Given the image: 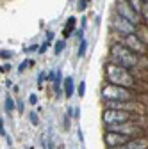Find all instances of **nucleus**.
Masks as SVG:
<instances>
[{
    "mask_svg": "<svg viewBox=\"0 0 148 149\" xmlns=\"http://www.w3.org/2000/svg\"><path fill=\"white\" fill-rule=\"evenodd\" d=\"M104 74H105V82L107 84H113V85H120V87H125V89H132L136 91V84L137 80L134 78V74L130 69H127L123 66H118V64H113V62H105V68H104Z\"/></svg>",
    "mask_w": 148,
    "mask_h": 149,
    "instance_id": "1",
    "label": "nucleus"
},
{
    "mask_svg": "<svg viewBox=\"0 0 148 149\" xmlns=\"http://www.w3.org/2000/svg\"><path fill=\"white\" fill-rule=\"evenodd\" d=\"M139 61L141 57L137 53H134L132 50H128L121 41L120 43H113L109 48V62L113 64H118V66H123L127 69H136L139 66Z\"/></svg>",
    "mask_w": 148,
    "mask_h": 149,
    "instance_id": "2",
    "label": "nucleus"
},
{
    "mask_svg": "<svg viewBox=\"0 0 148 149\" xmlns=\"http://www.w3.org/2000/svg\"><path fill=\"white\" fill-rule=\"evenodd\" d=\"M137 92L132 89H125L120 85H113V84H104L102 87V101H136Z\"/></svg>",
    "mask_w": 148,
    "mask_h": 149,
    "instance_id": "3",
    "label": "nucleus"
},
{
    "mask_svg": "<svg viewBox=\"0 0 148 149\" xmlns=\"http://www.w3.org/2000/svg\"><path fill=\"white\" fill-rule=\"evenodd\" d=\"M136 119V114H130V112L125 110H113V108H104L102 112V121L107 126H116V124H123V123H130Z\"/></svg>",
    "mask_w": 148,
    "mask_h": 149,
    "instance_id": "4",
    "label": "nucleus"
},
{
    "mask_svg": "<svg viewBox=\"0 0 148 149\" xmlns=\"http://www.w3.org/2000/svg\"><path fill=\"white\" fill-rule=\"evenodd\" d=\"M111 30H113L114 34H118L121 39L127 36H130V34H136L137 32V25H134L132 22H128L125 20V18H121L120 14H113L111 16Z\"/></svg>",
    "mask_w": 148,
    "mask_h": 149,
    "instance_id": "5",
    "label": "nucleus"
},
{
    "mask_svg": "<svg viewBox=\"0 0 148 149\" xmlns=\"http://www.w3.org/2000/svg\"><path fill=\"white\" fill-rule=\"evenodd\" d=\"M105 130H111V132H116L120 135H125L128 139H136V137H141L144 133V130L136 123V121H130V123H123V124H116V126H107Z\"/></svg>",
    "mask_w": 148,
    "mask_h": 149,
    "instance_id": "6",
    "label": "nucleus"
},
{
    "mask_svg": "<svg viewBox=\"0 0 148 149\" xmlns=\"http://www.w3.org/2000/svg\"><path fill=\"white\" fill-rule=\"evenodd\" d=\"M116 14H120L121 18H125V20H128V22H132L134 25H141L139 23L141 16L128 6L127 0H118V2H116Z\"/></svg>",
    "mask_w": 148,
    "mask_h": 149,
    "instance_id": "7",
    "label": "nucleus"
},
{
    "mask_svg": "<svg viewBox=\"0 0 148 149\" xmlns=\"http://www.w3.org/2000/svg\"><path fill=\"white\" fill-rule=\"evenodd\" d=\"M121 43H123L128 50H132L134 53H137L139 57H144V55H146V45L137 37V34H130V36L123 37Z\"/></svg>",
    "mask_w": 148,
    "mask_h": 149,
    "instance_id": "8",
    "label": "nucleus"
},
{
    "mask_svg": "<svg viewBox=\"0 0 148 149\" xmlns=\"http://www.w3.org/2000/svg\"><path fill=\"white\" fill-rule=\"evenodd\" d=\"M132 139H128L125 135H120L116 132H111V130H105L104 133V144L107 146V149H113V147H120V146H125L127 142H130Z\"/></svg>",
    "mask_w": 148,
    "mask_h": 149,
    "instance_id": "9",
    "label": "nucleus"
},
{
    "mask_svg": "<svg viewBox=\"0 0 148 149\" xmlns=\"http://www.w3.org/2000/svg\"><path fill=\"white\" fill-rule=\"evenodd\" d=\"M75 25H77V18L75 16H70L66 23H64V29H63V39H68L71 36V32L75 30Z\"/></svg>",
    "mask_w": 148,
    "mask_h": 149,
    "instance_id": "10",
    "label": "nucleus"
},
{
    "mask_svg": "<svg viewBox=\"0 0 148 149\" xmlns=\"http://www.w3.org/2000/svg\"><path fill=\"white\" fill-rule=\"evenodd\" d=\"M63 87H64V96H66V98H71V96H73V91H75L73 78H71V77H66L64 82H63Z\"/></svg>",
    "mask_w": 148,
    "mask_h": 149,
    "instance_id": "11",
    "label": "nucleus"
},
{
    "mask_svg": "<svg viewBox=\"0 0 148 149\" xmlns=\"http://www.w3.org/2000/svg\"><path fill=\"white\" fill-rule=\"evenodd\" d=\"M64 46H66V39H59L57 43H55V46H54V53L59 55V53L64 50Z\"/></svg>",
    "mask_w": 148,
    "mask_h": 149,
    "instance_id": "12",
    "label": "nucleus"
},
{
    "mask_svg": "<svg viewBox=\"0 0 148 149\" xmlns=\"http://www.w3.org/2000/svg\"><path fill=\"white\" fill-rule=\"evenodd\" d=\"M86 50H87V41L86 39H80V46H79V52H77V57H84Z\"/></svg>",
    "mask_w": 148,
    "mask_h": 149,
    "instance_id": "13",
    "label": "nucleus"
},
{
    "mask_svg": "<svg viewBox=\"0 0 148 149\" xmlns=\"http://www.w3.org/2000/svg\"><path fill=\"white\" fill-rule=\"evenodd\" d=\"M13 110H14V101L7 96L6 98V112H13Z\"/></svg>",
    "mask_w": 148,
    "mask_h": 149,
    "instance_id": "14",
    "label": "nucleus"
},
{
    "mask_svg": "<svg viewBox=\"0 0 148 149\" xmlns=\"http://www.w3.org/2000/svg\"><path fill=\"white\" fill-rule=\"evenodd\" d=\"M27 66H34V61H30V59H29V61H23L20 66H18V71H20V73H22V71H25V68H27Z\"/></svg>",
    "mask_w": 148,
    "mask_h": 149,
    "instance_id": "15",
    "label": "nucleus"
},
{
    "mask_svg": "<svg viewBox=\"0 0 148 149\" xmlns=\"http://www.w3.org/2000/svg\"><path fill=\"white\" fill-rule=\"evenodd\" d=\"M84 92H86V82H80V84H79V89H77L79 98H84Z\"/></svg>",
    "mask_w": 148,
    "mask_h": 149,
    "instance_id": "16",
    "label": "nucleus"
},
{
    "mask_svg": "<svg viewBox=\"0 0 148 149\" xmlns=\"http://www.w3.org/2000/svg\"><path fill=\"white\" fill-rule=\"evenodd\" d=\"M141 18L148 22V4H143V9H141Z\"/></svg>",
    "mask_w": 148,
    "mask_h": 149,
    "instance_id": "17",
    "label": "nucleus"
},
{
    "mask_svg": "<svg viewBox=\"0 0 148 149\" xmlns=\"http://www.w3.org/2000/svg\"><path fill=\"white\" fill-rule=\"evenodd\" d=\"M29 119H30V123L34 124V126H38V116H36V112H30V114H29Z\"/></svg>",
    "mask_w": 148,
    "mask_h": 149,
    "instance_id": "18",
    "label": "nucleus"
},
{
    "mask_svg": "<svg viewBox=\"0 0 148 149\" xmlns=\"http://www.w3.org/2000/svg\"><path fill=\"white\" fill-rule=\"evenodd\" d=\"M45 77H47V73H45V71L39 73V77H38V85H39V87H43V80H45Z\"/></svg>",
    "mask_w": 148,
    "mask_h": 149,
    "instance_id": "19",
    "label": "nucleus"
},
{
    "mask_svg": "<svg viewBox=\"0 0 148 149\" xmlns=\"http://www.w3.org/2000/svg\"><path fill=\"white\" fill-rule=\"evenodd\" d=\"M29 103L34 107L36 103H38V96H36V94H29Z\"/></svg>",
    "mask_w": 148,
    "mask_h": 149,
    "instance_id": "20",
    "label": "nucleus"
},
{
    "mask_svg": "<svg viewBox=\"0 0 148 149\" xmlns=\"http://www.w3.org/2000/svg\"><path fill=\"white\" fill-rule=\"evenodd\" d=\"M68 112H70V116H71V117H75V119L79 117V108H70Z\"/></svg>",
    "mask_w": 148,
    "mask_h": 149,
    "instance_id": "21",
    "label": "nucleus"
},
{
    "mask_svg": "<svg viewBox=\"0 0 148 149\" xmlns=\"http://www.w3.org/2000/svg\"><path fill=\"white\" fill-rule=\"evenodd\" d=\"M0 57H2V59H9L11 57V52L9 50H2V52H0Z\"/></svg>",
    "mask_w": 148,
    "mask_h": 149,
    "instance_id": "22",
    "label": "nucleus"
},
{
    "mask_svg": "<svg viewBox=\"0 0 148 149\" xmlns=\"http://www.w3.org/2000/svg\"><path fill=\"white\" fill-rule=\"evenodd\" d=\"M48 46H50V45H48V43H47V41H45V43H43V45H41V46H39V50H38V52H39V53H45V52H47V50H48Z\"/></svg>",
    "mask_w": 148,
    "mask_h": 149,
    "instance_id": "23",
    "label": "nucleus"
},
{
    "mask_svg": "<svg viewBox=\"0 0 148 149\" xmlns=\"http://www.w3.org/2000/svg\"><path fill=\"white\" fill-rule=\"evenodd\" d=\"M0 135H2V137H6V128H4V119L0 121Z\"/></svg>",
    "mask_w": 148,
    "mask_h": 149,
    "instance_id": "24",
    "label": "nucleus"
},
{
    "mask_svg": "<svg viewBox=\"0 0 148 149\" xmlns=\"http://www.w3.org/2000/svg\"><path fill=\"white\" fill-rule=\"evenodd\" d=\"M86 6H87L86 0H79V9H80V11H84V9H86Z\"/></svg>",
    "mask_w": 148,
    "mask_h": 149,
    "instance_id": "25",
    "label": "nucleus"
},
{
    "mask_svg": "<svg viewBox=\"0 0 148 149\" xmlns=\"http://www.w3.org/2000/svg\"><path fill=\"white\" fill-rule=\"evenodd\" d=\"M9 69H11V66H9V64H2V68H0V71H2V73H7Z\"/></svg>",
    "mask_w": 148,
    "mask_h": 149,
    "instance_id": "26",
    "label": "nucleus"
},
{
    "mask_svg": "<svg viewBox=\"0 0 148 149\" xmlns=\"http://www.w3.org/2000/svg\"><path fill=\"white\" fill-rule=\"evenodd\" d=\"M52 39H54V32H48V34H47V43L50 45V43H52Z\"/></svg>",
    "mask_w": 148,
    "mask_h": 149,
    "instance_id": "27",
    "label": "nucleus"
},
{
    "mask_svg": "<svg viewBox=\"0 0 148 149\" xmlns=\"http://www.w3.org/2000/svg\"><path fill=\"white\" fill-rule=\"evenodd\" d=\"M32 50H36V45H32V46H27V48H25V52H32Z\"/></svg>",
    "mask_w": 148,
    "mask_h": 149,
    "instance_id": "28",
    "label": "nucleus"
},
{
    "mask_svg": "<svg viewBox=\"0 0 148 149\" xmlns=\"http://www.w3.org/2000/svg\"><path fill=\"white\" fill-rule=\"evenodd\" d=\"M86 2H87V4H89V2H91V0H86Z\"/></svg>",
    "mask_w": 148,
    "mask_h": 149,
    "instance_id": "29",
    "label": "nucleus"
}]
</instances>
